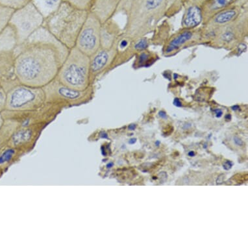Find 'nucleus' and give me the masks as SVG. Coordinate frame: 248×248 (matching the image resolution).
<instances>
[{
	"label": "nucleus",
	"mask_w": 248,
	"mask_h": 248,
	"mask_svg": "<svg viewBox=\"0 0 248 248\" xmlns=\"http://www.w3.org/2000/svg\"><path fill=\"white\" fill-rule=\"evenodd\" d=\"M237 15L236 9H229L221 11L216 15L214 22L219 24H224L232 21Z\"/></svg>",
	"instance_id": "nucleus-14"
},
{
	"label": "nucleus",
	"mask_w": 248,
	"mask_h": 248,
	"mask_svg": "<svg viewBox=\"0 0 248 248\" xmlns=\"http://www.w3.org/2000/svg\"><path fill=\"white\" fill-rule=\"evenodd\" d=\"M18 45L14 29L8 25L0 33V83L16 79L15 75V49Z\"/></svg>",
	"instance_id": "nucleus-6"
},
{
	"label": "nucleus",
	"mask_w": 248,
	"mask_h": 248,
	"mask_svg": "<svg viewBox=\"0 0 248 248\" xmlns=\"http://www.w3.org/2000/svg\"><path fill=\"white\" fill-rule=\"evenodd\" d=\"M148 47V42L146 39L140 40L135 46V48L137 49H144Z\"/></svg>",
	"instance_id": "nucleus-21"
},
{
	"label": "nucleus",
	"mask_w": 248,
	"mask_h": 248,
	"mask_svg": "<svg viewBox=\"0 0 248 248\" xmlns=\"http://www.w3.org/2000/svg\"><path fill=\"white\" fill-rule=\"evenodd\" d=\"M30 135L31 131L30 129L27 131H19L13 137V140H14L15 144H18V143L22 142V141L30 139Z\"/></svg>",
	"instance_id": "nucleus-18"
},
{
	"label": "nucleus",
	"mask_w": 248,
	"mask_h": 248,
	"mask_svg": "<svg viewBox=\"0 0 248 248\" xmlns=\"http://www.w3.org/2000/svg\"><path fill=\"white\" fill-rule=\"evenodd\" d=\"M6 94L5 110L21 111L38 108L46 102L43 88L20 83L16 79L1 83Z\"/></svg>",
	"instance_id": "nucleus-4"
},
{
	"label": "nucleus",
	"mask_w": 248,
	"mask_h": 248,
	"mask_svg": "<svg viewBox=\"0 0 248 248\" xmlns=\"http://www.w3.org/2000/svg\"><path fill=\"white\" fill-rule=\"evenodd\" d=\"M113 165H114L113 163H109L108 164V165H107V168H108V169H110V168L113 167Z\"/></svg>",
	"instance_id": "nucleus-37"
},
{
	"label": "nucleus",
	"mask_w": 248,
	"mask_h": 248,
	"mask_svg": "<svg viewBox=\"0 0 248 248\" xmlns=\"http://www.w3.org/2000/svg\"><path fill=\"white\" fill-rule=\"evenodd\" d=\"M232 162L230 161H226L225 162L224 165H223V167H224V169L226 170H230L232 169Z\"/></svg>",
	"instance_id": "nucleus-25"
},
{
	"label": "nucleus",
	"mask_w": 248,
	"mask_h": 248,
	"mask_svg": "<svg viewBox=\"0 0 248 248\" xmlns=\"http://www.w3.org/2000/svg\"><path fill=\"white\" fill-rule=\"evenodd\" d=\"M45 19L33 3L15 10L9 25L14 29L18 45L26 41L36 31L43 26Z\"/></svg>",
	"instance_id": "nucleus-5"
},
{
	"label": "nucleus",
	"mask_w": 248,
	"mask_h": 248,
	"mask_svg": "<svg viewBox=\"0 0 248 248\" xmlns=\"http://www.w3.org/2000/svg\"><path fill=\"white\" fill-rule=\"evenodd\" d=\"M89 12L62 1L56 12L45 19L43 26L70 49L75 46L78 34Z\"/></svg>",
	"instance_id": "nucleus-2"
},
{
	"label": "nucleus",
	"mask_w": 248,
	"mask_h": 248,
	"mask_svg": "<svg viewBox=\"0 0 248 248\" xmlns=\"http://www.w3.org/2000/svg\"><path fill=\"white\" fill-rule=\"evenodd\" d=\"M33 0H0V5L16 10L31 2Z\"/></svg>",
	"instance_id": "nucleus-17"
},
{
	"label": "nucleus",
	"mask_w": 248,
	"mask_h": 248,
	"mask_svg": "<svg viewBox=\"0 0 248 248\" xmlns=\"http://www.w3.org/2000/svg\"><path fill=\"white\" fill-rule=\"evenodd\" d=\"M232 109L233 110H240V107L236 105V106H232Z\"/></svg>",
	"instance_id": "nucleus-32"
},
{
	"label": "nucleus",
	"mask_w": 248,
	"mask_h": 248,
	"mask_svg": "<svg viewBox=\"0 0 248 248\" xmlns=\"http://www.w3.org/2000/svg\"><path fill=\"white\" fill-rule=\"evenodd\" d=\"M69 50L41 27L15 47V77L24 85L43 88L57 77Z\"/></svg>",
	"instance_id": "nucleus-1"
},
{
	"label": "nucleus",
	"mask_w": 248,
	"mask_h": 248,
	"mask_svg": "<svg viewBox=\"0 0 248 248\" xmlns=\"http://www.w3.org/2000/svg\"><path fill=\"white\" fill-rule=\"evenodd\" d=\"M192 33L190 31H185L181 35H179L178 37L175 38L170 43L169 46H168L166 52L171 53L173 51L175 50L177 48H179V46L184 45L186 42L190 41L192 39Z\"/></svg>",
	"instance_id": "nucleus-13"
},
{
	"label": "nucleus",
	"mask_w": 248,
	"mask_h": 248,
	"mask_svg": "<svg viewBox=\"0 0 248 248\" xmlns=\"http://www.w3.org/2000/svg\"><path fill=\"white\" fill-rule=\"evenodd\" d=\"M102 22L90 11L76 39V46L79 50L91 56L101 46L100 32Z\"/></svg>",
	"instance_id": "nucleus-7"
},
{
	"label": "nucleus",
	"mask_w": 248,
	"mask_h": 248,
	"mask_svg": "<svg viewBox=\"0 0 248 248\" xmlns=\"http://www.w3.org/2000/svg\"><path fill=\"white\" fill-rule=\"evenodd\" d=\"M62 1L70 3V5L82 10L91 11L94 0H62Z\"/></svg>",
	"instance_id": "nucleus-16"
},
{
	"label": "nucleus",
	"mask_w": 248,
	"mask_h": 248,
	"mask_svg": "<svg viewBox=\"0 0 248 248\" xmlns=\"http://www.w3.org/2000/svg\"><path fill=\"white\" fill-rule=\"evenodd\" d=\"M122 0H94L91 12L104 23L112 18L119 10Z\"/></svg>",
	"instance_id": "nucleus-10"
},
{
	"label": "nucleus",
	"mask_w": 248,
	"mask_h": 248,
	"mask_svg": "<svg viewBox=\"0 0 248 248\" xmlns=\"http://www.w3.org/2000/svg\"><path fill=\"white\" fill-rule=\"evenodd\" d=\"M15 9L0 5V33L8 26Z\"/></svg>",
	"instance_id": "nucleus-15"
},
{
	"label": "nucleus",
	"mask_w": 248,
	"mask_h": 248,
	"mask_svg": "<svg viewBox=\"0 0 248 248\" xmlns=\"http://www.w3.org/2000/svg\"><path fill=\"white\" fill-rule=\"evenodd\" d=\"M56 78L64 85L77 90L93 85L91 84L90 57L76 46L70 49Z\"/></svg>",
	"instance_id": "nucleus-3"
},
{
	"label": "nucleus",
	"mask_w": 248,
	"mask_h": 248,
	"mask_svg": "<svg viewBox=\"0 0 248 248\" xmlns=\"http://www.w3.org/2000/svg\"><path fill=\"white\" fill-rule=\"evenodd\" d=\"M3 121V116L1 115V114L0 113V127H1V125H2Z\"/></svg>",
	"instance_id": "nucleus-35"
},
{
	"label": "nucleus",
	"mask_w": 248,
	"mask_h": 248,
	"mask_svg": "<svg viewBox=\"0 0 248 248\" xmlns=\"http://www.w3.org/2000/svg\"><path fill=\"white\" fill-rule=\"evenodd\" d=\"M128 45V43L126 40H122L121 42H120V46L121 48H124V47H127V46Z\"/></svg>",
	"instance_id": "nucleus-26"
},
{
	"label": "nucleus",
	"mask_w": 248,
	"mask_h": 248,
	"mask_svg": "<svg viewBox=\"0 0 248 248\" xmlns=\"http://www.w3.org/2000/svg\"><path fill=\"white\" fill-rule=\"evenodd\" d=\"M32 3L46 19L56 12L62 0H33Z\"/></svg>",
	"instance_id": "nucleus-11"
},
{
	"label": "nucleus",
	"mask_w": 248,
	"mask_h": 248,
	"mask_svg": "<svg viewBox=\"0 0 248 248\" xmlns=\"http://www.w3.org/2000/svg\"><path fill=\"white\" fill-rule=\"evenodd\" d=\"M215 113H216V116H217V118H220L221 116H222L223 114V111L221 109H217L215 110Z\"/></svg>",
	"instance_id": "nucleus-28"
},
{
	"label": "nucleus",
	"mask_w": 248,
	"mask_h": 248,
	"mask_svg": "<svg viewBox=\"0 0 248 248\" xmlns=\"http://www.w3.org/2000/svg\"><path fill=\"white\" fill-rule=\"evenodd\" d=\"M137 139H131L129 141V144H133L136 142Z\"/></svg>",
	"instance_id": "nucleus-33"
},
{
	"label": "nucleus",
	"mask_w": 248,
	"mask_h": 248,
	"mask_svg": "<svg viewBox=\"0 0 248 248\" xmlns=\"http://www.w3.org/2000/svg\"><path fill=\"white\" fill-rule=\"evenodd\" d=\"M234 142L237 146H243L244 142L237 136L234 137Z\"/></svg>",
	"instance_id": "nucleus-24"
},
{
	"label": "nucleus",
	"mask_w": 248,
	"mask_h": 248,
	"mask_svg": "<svg viewBox=\"0 0 248 248\" xmlns=\"http://www.w3.org/2000/svg\"></svg>",
	"instance_id": "nucleus-40"
},
{
	"label": "nucleus",
	"mask_w": 248,
	"mask_h": 248,
	"mask_svg": "<svg viewBox=\"0 0 248 248\" xmlns=\"http://www.w3.org/2000/svg\"><path fill=\"white\" fill-rule=\"evenodd\" d=\"M202 10L201 7L191 5L188 7L183 20V24L187 28H194L198 26L202 20Z\"/></svg>",
	"instance_id": "nucleus-12"
},
{
	"label": "nucleus",
	"mask_w": 248,
	"mask_h": 248,
	"mask_svg": "<svg viewBox=\"0 0 248 248\" xmlns=\"http://www.w3.org/2000/svg\"><path fill=\"white\" fill-rule=\"evenodd\" d=\"M246 49V46L244 45V44H242V45H240L239 46H238V51H239L240 53L244 52Z\"/></svg>",
	"instance_id": "nucleus-29"
},
{
	"label": "nucleus",
	"mask_w": 248,
	"mask_h": 248,
	"mask_svg": "<svg viewBox=\"0 0 248 248\" xmlns=\"http://www.w3.org/2000/svg\"><path fill=\"white\" fill-rule=\"evenodd\" d=\"M222 39L223 41L227 42V43H230L234 39V34L231 31L226 32L222 35Z\"/></svg>",
	"instance_id": "nucleus-22"
},
{
	"label": "nucleus",
	"mask_w": 248,
	"mask_h": 248,
	"mask_svg": "<svg viewBox=\"0 0 248 248\" xmlns=\"http://www.w3.org/2000/svg\"><path fill=\"white\" fill-rule=\"evenodd\" d=\"M5 100H6V94L5 90L0 84V113L5 110Z\"/></svg>",
	"instance_id": "nucleus-20"
},
{
	"label": "nucleus",
	"mask_w": 248,
	"mask_h": 248,
	"mask_svg": "<svg viewBox=\"0 0 248 248\" xmlns=\"http://www.w3.org/2000/svg\"><path fill=\"white\" fill-rule=\"evenodd\" d=\"M194 155H195V153H194L193 151H191V152L188 153V156H190V157H194Z\"/></svg>",
	"instance_id": "nucleus-36"
},
{
	"label": "nucleus",
	"mask_w": 248,
	"mask_h": 248,
	"mask_svg": "<svg viewBox=\"0 0 248 248\" xmlns=\"http://www.w3.org/2000/svg\"><path fill=\"white\" fill-rule=\"evenodd\" d=\"M43 89L45 91L46 101L59 100L79 103L91 98L94 88L93 85H91L85 90L73 89L64 85L55 78Z\"/></svg>",
	"instance_id": "nucleus-8"
},
{
	"label": "nucleus",
	"mask_w": 248,
	"mask_h": 248,
	"mask_svg": "<svg viewBox=\"0 0 248 248\" xmlns=\"http://www.w3.org/2000/svg\"><path fill=\"white\" fill-rule=\"evenodd\" d=\"M14 154L15 150L13 149H9V150L5 151L0 156V165H3V164L10 161Z\"/></svg>",
	"instance_id": "nucleus-19"
},
{
	"label": "nucleus",
	"mask_w": 248,
	"mask_h": 248,
	"mask_svg": "<svg viewBox=\"0 0 248 248\" xmlns=\"http://www.w3.org/2000/svg\"><path fill=\"white\" fill-rule=\"evenodd\" d=\"M159 114V116H161L162 118H164V119H166V118H167V114H166L165 112L160 111Z\"/></svg>",
	"instance_id": "nucleus-30"
},
{
	"label": "nucleus",
	"mask_w": 248,
	"mask_h": 248,
	"mask_svg": "<svg viewBox=\"0 0 248 248\" xmlns=\"http://www.w3.org/2000/svg\"><path fill=\"white\" fill-rule=\"evenodd\" d=\"M225 118L227 120H230L231 118H232V116H231L230 114H227L226 116H225Z\"/></svg>",
	"instance_id": "nucleus-38"
},
{
	"label": "nucleus",
	"mask_w": 248,
	"mask_h": 248,
	"mask_svg": "<svg viewBox=\"0 0 248 248\" xmlns=\"http://www.w3.org/2000/svg\"><path fill=\"white\" fill-rule=\"evenodd\" d=\"M115 50L112 47L104 48L100 47L94 53L90 56V75L91 84L93 85L95 78L104 71L113 59Z\"/></svg>",
	"instance_id": "nucleus-9"
},
{
	"label": "nucleus",
	"mask_w": 248,
	"mask_h": 248,
	"mask_svg": "<svg viewBox=\"0 0 248 248\" xmlns=\"http://www.w3.org/2000/svg\"><path fill=\"white\" fill-rule=\"evenodd\" d=\"M149 59V55L146 53H141L140 57H139V63L142 64L144 62H147Z\"/></svg>",
	"instance_id": "nucleus-23"
},
{
	"label": "nucleus",
	"mask_w": 248,
	"mask_h": 248,
	"mask_svg": "<svg viewBox=\"0 0 248 248\" xmlns=\"http://www.w3.org/2000/svg\"><path fill=\"white\" fill-rule=\"evenodd\" d=\"M101 137L104 139H108V135H107L106 133L103 132L102 134H101Z\"/></svg>",
	"instance_id": "nucleus-34"
},
{
	"label": "nucleus",
	"mask_w": 248,
	"mask_h": 248,
	"mask_svg": "<svg viewBox=\"0 0 248 248\" xmlns=\"http://www.w3.org/2000/svg\"><path fill=\"white\" fill-rule=\"evenodd\" d=\"M160 143H161L160 142V141L157 140V142H155L156 146H159Z\"/></svg>",
	"instance_id": "nucleus-39"
},
{
	"label": "nucleus",
	"mask_w": 248,
	"mask_h": 248,
	"mask_svg": "<svg viewBox=\"0 0 248 248\" xmlns=\"http://www.w3.org/2000/svg\"><path fill=\"white\" fill-rule=\"evenodd\" d=\"M136 125L135 124H131V125H129V130L134 131L135 128H136Z\"/></svg>",
	"instance_id": "nucleus-31"
},
{
	"label": "nucleus",
	"mask_w": 248,
	"mask_h": 248,
	"mask_svg": "<svg viewBox=\"0 0 248 248\" xmlns=\"http://www.w3.org/2000/svg\"><path fill=\"white\" fill-rule=\"evenodd\" d=\"M173 104L174 106L177 107H181L182 106V103H181L180 100L178 98H175L174 101H173Z\"/></svg>",
	"instance_id": "nucleus-27"
}]
</instances>
